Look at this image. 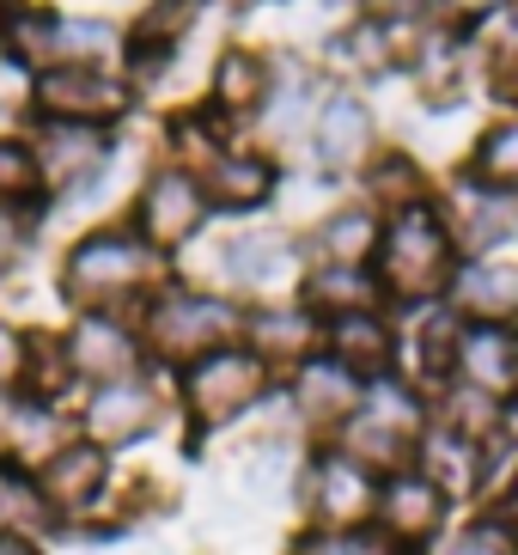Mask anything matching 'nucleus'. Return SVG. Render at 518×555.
<instances>
[{
	"label": "nucleus",
	"mask_w": 518,
	"mask_h": 555,
	"mask_svg": "<svg viewBox=\"0 0 518 555\" xmlns=\"http://www.w3.org/2000/svg\"><path fill=\"white\" fill-rule=\"evenodd\" d=\"M141 324V343L153 360H171V366H190V360L213 354L226 343H244V306L213 287H195V281H165L141 299L134 311Z\"/></svg>",
	"instance_id": "obj_1"
},
{
	"label": "nucleus",
	"mask_w": 518,
	"mask_h": 555,
	"mask_svg": "<svg viewBox=\"0 0 518 555\" xmlns=\"http://www.w3.org/2000/svg\"><path fill=\"white\" fill-rule=\"evenodd\" d=\"M159 250L134 227H92L62 257V294L74 311H122L129 299L153 294Z\"/></svg>",
	"instance_id": "obj_2"
},
{
	"label": "nucleus",
	"mask_w": 518,
	"mask_h": 555,
	"mask_svg": "<svg viewBox=\"0 0 518 555\" xmlns=\"http://www.w3.org/2000/svg\"><path fill=\"white\" fill-rule=\"evenodd\" d=\"M457 262H464V250H457L439 202H422V208L385 220L373 269H378L390 299H403V306H439L445 287H452V275H457Z\"/></svg>",
	"instance_id": "obj_3"
},
{
	"label": "nucleus",
	"mask_w": 518,
	"mask_h": 555,
	"mask_svg": "<svg viewBox=\"0 0 518 555\" xmlns=\"http://www.w3.org/2000/svg\"><path fill=\"white\" fill-rule=\"evenodd\" d=\"M275 385H281V373L257 354V348L226 343V348H213V354L190 360L178 373V403L202 434H213V427H232V422H244L250 409H262L275 397Z\"/></svg>",
	"instance_id": "obj_4"
},
{
	"label": "nucleus",
	"mask_w": 518,
	"mask_h": 555,
	"mask_svg": "<svg viewBox=\"0 0 518 555\" xmlns=\"http://www.w3.org/2000/svg\"><path fill=\"white\" fill-rule=\"evenodd\" d=\"M378 482L385 476H373L360 457H348L341 446H318V452L306 457V470H299V489H293V501H299V513H306V525H324V531H348V525H373L378 513Z\"/></svg>",
	"instance_id": "obj_5"
},
{
	"label": "nucleus",
	"mask_w": 518,
	"mask_h": 555,
	"mask_svg": "<svg viewBox=\"0 0 518 555\" xmlns=\"http://www.w3.org/2000/svg\"><path fill=\"white\" fill-rule=\"evenodd\" d=\"M37 476V494H43L49 519H55V531H92L98 513L111 506V482H116V457L104 452V446L92 440H74L62 446V452L49 457Z\"/></svg>",
	"instance_id": "obj_6"
},
{
	"label": "nucleus",
	"mask_w": 518,
	"mask_h": 555,
	"mask_svg": "<svg viewBox=\"0 0 518 555\" xmlns=\"http://www.w3.org/2000/svg\"><path fill=\"white\" fill-rule=\"evenodd\" d=\"M62 348H67V366H74V378H80L86 391L111 385V378H141L146 360H153L141 343V324H134L129 311H74Z\"/></svg>",
	"instance_id": "obj_7"
},
{
	"label": "nucleus",
	"mask_w": 518,
	"mask_h": 555,
	"mask_svg": "<svg viewBox=\"0 0 518 555\" xmlns=\"http://www.w3.org/2000/svg\"><path fill=\"white\" fill-rule=\"evenodd\" d=\"M269 294L287 299L293 287H306V262H299V245L293 232H232L220 257H213V294Z\"/></svg>",
	"instance_id": "obj_8"
},
{
	"label": "nucleus",
	"mask_w": 518,
	"mask_h": 555,
	"mask_svg": "<svg viewBox=\"0 0 518 555\" xmlns=\"http://www.w3.org/2000/svg\"><path fill=\"white\" fill-rule=\"evenodd\" d=\"M129 104H134L129 80L111 74V67H49V74L31 80L37 122H86V129H111Z\"/></svg>",
	"instance_id": "obj_9"
},
{
	"label": "nucleus",
	"mask_w": 518,
	"mask_h": 555,
	"mask_svg": "<svg viewBox=\"0 0 518 555\" xmlns=\"http://www.w3.org/2000/svg\"><path fill=\"white\" fill-rule=\"evenodd\" d=\"M208 214L213 208H208V196H202V178L183 171V165H159V171L141 183V196H134L129 227L141 232L159 257H171V250H183L195 232L208 227Z\"/></svg>",
	"instance_id": "obj_10"
},
{
	"label": "nucleus",
	"mask_w": 518,
	"mask_h": 555,
	"mask_svg": "<svg viewBox=\"0 0 518 555\" xmlns=\"http://www.w3.org/2000/svg\"><path fill=\"white\" fill-rule=\"evenodd\" d=\"M165 415V397L153 391V378H111V385H92V391L80 397V415H74V427H80V440L104 446V452H122V446H141L153 427H159Z\"/></svg>",
	"instance_id": "obj_11"
},
{
	"label": "nucleus",
	"mask_w": 518,
	"mask_h": 555,
	"mask_svg": "<svg viewBox=\"0 0 518 555\" xmlns=\"http://www.w3.org/2000/svg\"><path fill=\"white\" fill-rule=\"evenodd\" d=\"M373 525L403 555H427L439 538H445V531H452V501H445V494H439L433 482L409 464V470H390L385 482H378Z\"/></svg>",
	"instance_id": "obj_12"
},
{
	"label": "nucleus",
	"mask_w": 518,
	"mask_h": 555,
	"mask_svg": "<svg viewBox=\"0 0 518 555\" xmlns=\"http://www.w3.org/2000/svg\"><path fill=\"white\" fill-rule=\"evenodd\" d=\"M378 153V116L373 104L360 99L354 86H336V92H324V104H318V122H311V159H318V171H366Z\"/></svg>",
	"instance_id": "obj_13"
},
{
	"label": "nucleus",
	"mask_w": 518,
	"mask_h": 555,
	"mask_svg": "<svg viewBox=\"0 0 518 555\" xmlns=\"http://www.w3.org/2000/svg\"><path fill=\"white\" fill-rule=\"evenodd\" d=\"M244 348H257L275 373H293L311 354H324V318L306 299H257L244 306Z\"/></svg>",
	"instance_id": "obj_14"
},
{
	"label": "nucleus",
	"mask_w": 518,
	"mask_h": 555,
	"mask_svg": "<svg viewBox=\"0 0 518 555\" xmlns=\"http://www.w3.org/2000/svg\"><path fill=\"white\" fill-rule=\"evenodd\" d=\"M281 397H287L293 422L311 427V434H329L336 440L341 427L354 422L360 397H366V385H360L354 373H341L329 354H311L306 366H293L287 385H281Z\"/></svg>",
	"instance_id": "obj_15"
},
{
	"label": "nucleus",
	"mask_w": 518,
	"mask_h": 555,
	"mask_svg": "<svg viewBox=\"0 0 518 555\" xmlns=\"http://www.w3.org/2000/svg\"><path fill=\"white\" fill-rule=\"evenodd\" d=\"M415 470L433 482L445 501H476V494L488 489V476H494V446L470 440V434H457V427L433 422L422 434V446H415Z\"/></svg>",
	"instance_id": "obj_16"
},
{
	"label": "nucleus",
	"mask_w": 518,
	"mask_h": 555,
	"mask_svg": "<svg viewBox=\"0 0 518 555\" xmlns=\"http://www.w3.org/2000/svg\"><path fill=\"white\" fill-rule=\"evenodd\" d=\"M324 354L341 373H354L360 385H378V378L397 373L403 336L385 311H348V318H324Z\"/></svg>",
	"instance_id": "obj_17"
},
{
	"label": "nucleus",
	"mask_w": 518,
	"mask_h": 555,
	"mask_svg": "<svg viewBox=\"0 0 518 555\" xmlns=\"http://www.w3.org/2000/svg\"><path fill=\"white\" fill-rule=\"evenodd\" d=\"M452 385H470L482 397H518V324H464L452 348Z\"/></svg>",
	"instance_id": "obj_18"
},
{
	"label": "nucleus",
	"mask_w": 518,
	"mask_h": 555,
	"mask_svg": "<svg viewBox=\"0 0 518 555\" xmlns=\"http://www.w3.org/2000/svg\"><path fill=\"white\" fill-rule=\"evenodd\" d=\"M445 311L457 324H518V262L464 257L452 287H445Z\"/></svg>",
	"instance_id": "obj_19"
},
{
	"label": "nucleus",
	"mask_w": 518,
	"mask_h": 555,
	"mask_svg": "<svg viewBox=\"0 0 518 555\" xmlns=\"http://www.w3.org/2000/svg\"><path fill=\"white\" fill-rule=\"evenodd\" d=\"M439 214H445L457 250H476V257H494L506 238H518V196L488 190L476 178H457L452 202H439Z\"/></svg>",
	"instance_id": "obj_20"
},
{
	"label": "nucleus",
	"mask_w": 518,
	"mask_h": 555,
	"mask_svg": "<svg viewBox=\"0 0 518 555\" xmlns=\"http://www.w3.org/2000/svg\"><path fill=\"white\" fill-rule=\"evenodd\" d=\"M31 153L43 171V190H74V183L111 171V129H86V122H37Z\"/></svg>",
	"instance_id": "obj_21"
},
{
	"label": "nucleus",
	"mask_w": 518,
	"mask_h": 555,
	"mask_svg": "<svg viewBox=\"0 0 518 555\" xmlns=\"http://www.w3.org/2000/svg\"><path fill=\"white\" fill-rule=\"evenodd\" d=\"M202 196L213 214H262L281 196V165L257 147H226L202 171Z\"/></svg>",
	"instance_id": "obj_22"
},
{
	"label": "nucleus",
	"mask_w": 518,
	"mask_h": 555,
	"mask_svg": "<svg viewBox=\"0 0 518 555\" xmlns=\"http://www.w3.org/2000/svg\"><path fill=\"white\" fill-rule=\"evenodd\" d=\"M378 238H385V214L366 208V202H341L311 227V257L324 269H373Z\"/></svg>",
	"instance_id": "obj_23"
},
{
	"label": "nucleus",
	"mask_w": 518,
	"mask_h": 555,
	"mask_svg": "<svg viewBox=\"0 0 518 555\" xmlns=\"http://www.w3.org/2000/svg\"><path fill=\"white\" fill-rule=\"evenodd\" d=\"M80 427L67 415L62 403H37V397H18L13 409V427H7V440H0V457H13L18 470H43L49 457L62 452Z\"/></svg>",
	"instance_id": "obj_24"
},
{
	"label": "nucleus",
	"mask_w": 518,
	"mask_h": 555,
	"mask_svg": "<svg viewBox=\"0 0 518 555\" xmlns=\"http://www.w3.org/2000/svg\"><path fill=\"white\" fill-rule=\"evenodd\" d=\"M275 92V62L262 50H220L213 62V111L226 122H244V116H262Z\"/></svg>",
	"instance_id": "obj_25"
},
{
	"label": "nucleus",
	"mask_w": 518,
	"mask_h": 555,
	"mask_svg": "<svg viewBox=\"0 0 518 555\" xmlns=\"http://www.w3.org/2000/svg\"><path fill=\"white\" fill-rule=\"evenodd\" d=\"M299 299H306L318 318H348V311H385L390 306L378 269H324V262H318V269H306Z\"/></svg>",
	"instance_id": "obj_26"
},
{
	"label": "nucleus",
	"mask_w": 518,
	"mask_h": 555,
	"mask_svg": "<svg viewBox=\"0 0 518 555\" xmlns=\"http://www.w3.org/2000/svg\"><path fill=\"white\" fill-rule=\"evenodd\" d=\"M360 183H366V208H378L385 220L427 202V171L415 153H373V165L360 171Z\"/></svg>",
	"instance_id": "obj_27"
},
{
	"label": "nucleus",
	"mask_w": 518,
	"mask_h": 555,
	"mask_svg": "<svg viewBox=\"0 0 518 555\" xmlns=\"http://www.w3.org/2000/svg\"><path fill=\"white\" fill-rule=\"evenodd\" d=\"M464 178L488 183V190H506V196H518V111L494 116L482 134H476L470 147V171Z\"/></svg>",
	"instance_id": "obj_28"
},
{
	"label": "nucleus",
	"mask_w": 518,
	"mask_h": 555,
	"mask_svg": "<svg viewBox=\"0 0 518 555\" xmlns=\"http://www.w3.org/2000/svg\"><path fill=\"white\" fill-rule=\"evenodd\" d=\"M318 104H324V92H318L306 74H275V92H269V104H262V129L275 134V141H299V134L311 141Z\"/></svg>",
	"instance_id": "obj_29"
},
{
	"label": "nucleus",
	"mask_w": 518,
	"mask_h": 555,
	"mask_svg": "<svg viewBox=\"0 0 518 555\" xmlns=\"http://www.w3.org/2000/svg\"><path fill=\"white\" fill-rule=\"evenodd\" d=\"M202 0H146L141 18L129 25V50H153V55H178V43L195 31Z\"/></svg>",
	"instance_id": "obj_30"
},
{
	"label": "nucleus",
	"mask_w": 518,
	"mask_h": 555,
	"mask_svg": "<svg viewBox=\"0 0 518 555\" xmlns=\"http://www.w3.org/2000/svg\"><path fill=\"white\" fill-rule=\"evenodd\" d=\"M43 202H49V190H43V171H37L31 141H18V134H0V208L37 214Z\"/></svg>",
	"instance_id": "obj_31"
},
{
	"label": "nucleus",
	"mask_w": 518,
	"mask_h": 555,
	"mask_svg": "<svg viewBox=\"0 0 518 555\" xmlns=\"http://www.w3.org/2000/svg\"><path fill=\"white\" fill-rule=\"evenodd\" d=\"M287 555H403L378 525H348V531H324V525H299Z\"/></svg>",
	"instance_id": "obj_32"
},
{
	"label": "nucleus",
	"mask_w": 518,
	"mask_h": 555,
	"mask_svg": "<svg viewBox=\"0 0 518 555\" xmlns=\"http://www.w3.org/2000/svg\"><path fill=\"white\" fill-rule=\"evenodd\" d=\"M427 555H513V525L501 513H476V519L452 525Z\"/></svg>",
	"instance_id": "obj_33"
},
{
	"label": "nucleus",
	"mask_w": 518,
	"mask_h": 555,
	"mask_svg": "<svg viewBox=\"0 0 518 555\" xmlns=\"http://www.w3.org/2000/svg\"><path fill=\"white\" fill-rule=\"evenodd\" d=\"M433 7L439 0H360V18H373L385 31H409V25H422Z\"/></svg>",
	"instance_id": "obj_34"
},
{
	"label": "nucleus",
	"mask_w": 518,
	"mask_h": 555,
	"mask_svg": "<svg viewBox=\"0 0 518 555\" xmlns=\"http://www.w3.org/2000/svg\"><path fill=\"white\" fill-rule=\"evenodd\" d=\"M25 348H31V336L0 318V385L7 391H18V378H25Z\"/></svg>",
	"instance_id": "obj_35"
},
{
	"label": "nucleus",
	"mask_w": 518,
	"mask_h": 555,
	"mask_svg": "<svg viewBox=\"0 0 518 555\" xmlns=\"http://www.w3.org/2000/svg\"><path fill=\"white\" fill-rule=\"evenodd\" d=\"M18 245H25V214L13 208H0V262H13Z\"/></svg>",
	"instance_id": "obj_36"
},
{
	"label": "nucleus",
	"mask_w": 518,
	"mask_h": 555,
	"mask_svg": "<svg viewBox=\"0 0 518 555\" xmlns=\"http://www.w3.org/2000/svg\"><path fill=\"white\" fill-rule=\"evenodd\" d=\"M488 513H501V519H506V525H518V470H513V476H506V489H501V501L488 506Z\"/></svg>",
	"instance_id": "obj_37"
},
{
	"label": "nucleus",
	"mask_w": 518,
	"mask_h": 555,
	"mask_svg": "<svg viewBox=\"0 0 518 555\" xmlns=\"http://www.w3.org/2000/svg\"><path fill=\"white\" fill-rule=\"evenodd\" d=\"M0 555H49L37 538H0Z\"/></svg>",
	"instance_id": "obj_38"
},
{
	"label": "nucleus",
	"mask_w": 518,
	"mask_h": 555,
	"mask_svg": "<svg viewBox=\"0 0 518 555\" xmlns=\"http://www.w3.org/2000/svg\"><path fill=\"white\" fill-rule=\"evenodd\" d=\"M13 409H18V391L0 385V440H7V427H13Z\"/></svg>",
	"instance_id": "obj_39"
},
{
	"label": "nucleus",
	"mask_w": 518,
	"mask_h": 555,
	"mask_svg": "<svg viewBox=\"0 0 518 555\" xmlns=\"http://www.w3.org/2000/svg\"><path fill=\"white\" fill-rule=\"evenodd\" d=\"M513 555H518V525H513Z\"/></svg>",
	"instance_id": "obj_40"
},
{
	"label": "nucleus",
	"mask_w": 518,
	"mask_h": 555,
	"mask_svg": "<svg viewBox=\"0 0 518 555\" xmlns=\"http://www.w3.org/2000/svg\"><path fill=\"white\" fill-rule=\"evenodd\" d=\"M0 116H7V104H0Z\"/></svg>",
	"instance_id": "obj_41"
},
{
	"label": "nucleus",
	"mask_w": 518,
	"mask_h": 555,
	"mask_svg": "<svg viewBox=\"0 0 518 555\" xmlns=\"http://www.w3.org/2000/svg\"><path fill=\"white\" fill-rule=\"evenodd\" d=\"M513 86H518V80H513Z\"/></svg>",
	"instance_id": "obj_42"
}]
</instances>
